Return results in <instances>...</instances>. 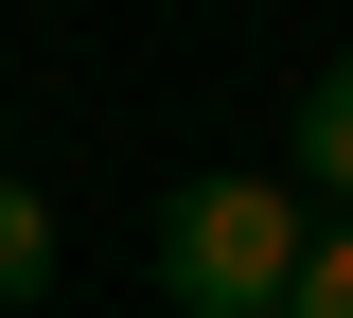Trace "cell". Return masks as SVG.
<instances>
[{"mask_svg":"<svg viewBox=\"0 0 353 318\" xmlns=\"http://www.w3.org/2000/svg\"><path fill=\"white\" fill-rule=\"evenodd\" d=\"M301 195L283 177H194L159 212V301L176 318H283V283H301Z\"/></svg>","mask_w":353,"mask_h":318,"instance_id":"obj_1","label":"cell"},{"mask_svg":"<svg viewBox=\"0 0 353 318\" xmlns=\"http://www.w3.org/2000/svg\"><path fill=\"white\" fill-rule=\"evenodd\" d=\"M301 159H318V195H353V53L301 89Z\"/></svg>","mask_w":353,"mask_h":318,"instance_id":"obj_2","label":"cell"},{"mask_svg":"<svg viewBox=\"0 0 353 318\" xmlns=\"http://www.w3.org/2000/svg\"><path fill=\"white\" fill-rule=\"evenodd\" d=\"M283 318H353V230H318V248H301V283H283Z\"/></svg>","mask_w":353,"mask_h":318,"instance_id":"obj_4","label":"cell"},{"mask_svg":"<svg viewBox=\"0 0 353 318\" xmlns=\"http://www.w3.org/2000/svg\"><path fill=\"white\" fill-rule=\"evenodd\" d=\"M36 283H53V212H36V195H18V177H0V318L36 301Z\"/></svg>","mask_w":353,"mask_h":318,"instance_id":"obj_3","label":"cell"}]
</instances>
